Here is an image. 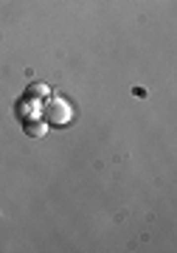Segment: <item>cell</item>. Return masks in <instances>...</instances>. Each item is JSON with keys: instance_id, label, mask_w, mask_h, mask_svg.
I'll return each instance as SVG.
<instances>
[{"instance_id": "obj_1", "label": "cell", "mask_w": 177, "mask_h": 253, "mask_svg": "<svg viewBox=\"0 0 177 253\" xmlns=\"http://www.w3.org/2000/svg\"><path fill=\"white\" fill-rule=\"evenodd\" d=\"M45 124H53V126H62L71 121V107L65 104V101H51L48 110H45Z\"/></svg>"}, {"instance_id": "obj_2", "label": "cell", "mask_w": 177, "mask_h": 253, "mask_svg": "<svg viewBox=\"0 0 177 253\" xmlns=\"http://www.w3.org/2000/svg\"><path fill=\"white\" fill-rule=\"evenodd\" d=\"M23 126H26V132L31 138H43L45 135V126H48V124H45V121H26Z\"/></svg>"}, {"instance_id": "obj_3", "label": "cell", "mask_w": 177, "mask_h": 253, "mask_svg": "<svg viewBox=\"0 0 177 253\" xmlns=\"http://www.w3.org/2000/svg\"><path fill=\"white\" fill-rule=\"evenodd\" d=\"M45 93H48V87H45V84H34V87H31V93H28V99H40V96H45Z\"/></svg>"}]
</instances>
